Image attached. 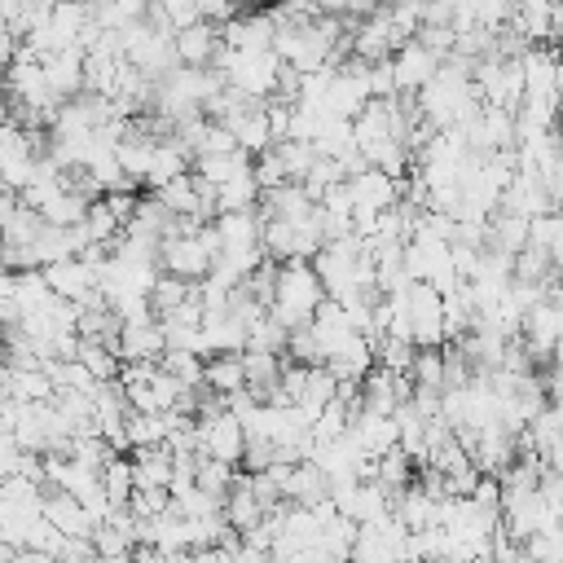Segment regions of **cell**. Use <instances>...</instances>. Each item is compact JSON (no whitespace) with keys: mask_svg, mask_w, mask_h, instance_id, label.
<instances>
[{"mask_svg":"<svg viewBox=\"0 0 563 563\" xmlns=\"http://www.w3.org/2000/svg\"><path fill=\"white\" fill-rule=\"evenodd\" d=\"M325 299L317 273L308 260H286L277 264V282H273V303H268V317L282 321V330H299L308 325V317L317 312V303Z\"/></svg>","mask_w":563,"mask_h":563,"instance_id":"cell-1","label":"cell"},{"mask_svg":"<svg viewBox=\"0 0 563 563\" xmlns=\"http://www.w3.org/2000/svg\"><path fill=\"white\" fill-rule=\"evenodd\" d=\"M220 255V238L211 224H198L194 233H176L158 242V273L180 282H202L211 273V260Z\"/></svg>","mask_w":563,"mask_h":563,"instance_id":"cell-2","label":"cell"},{"mask_svg":"<svg viewBox=\"0 0 563 563\" xmlns=\"http://www.w3.org/2000/svg\"><path fill=\"white\" fill-rule=\"evenodd\" d=\"M405 321L413 347H440L444 343V303L427 282L405 286Z\"/></svg>","mask_w":563,"mask_h":563,"instance_id":"cell-3","label":"cell"},{"mask_svg":"<svg viewBox=\"0 0 563 563\" xmlns=\"http://www.w3.org/2000/svg\"><path fill=\"white\" fill-rule=\"evenodd\" d=\"M457 132L475 158H488V154L515 145V119H510V110H497V106H479Z\"/></svg>","mask_w":563,"mask_h":563,"instance_id":"cell-4","label":"cell"},{"mask_svg":"<svg viewBox=\"0 0 563 563\" xmlns=\"http://www.w3.org/2000/svg\"><path fill=\"white\" fill-rule=\"evenodd\" d=\"M194 431H198V453L202 457H216L224 466H242V449H246V435H242V422L233 413H211V418H194Z\"/></svg>","mask_w":563,"mask_h":563,"instance_id":"cell-5","label":"cell"},{"mask_svg":"<svg viewBox=\"0 0 563 563\" xmlns=\"http://www.w3.org/2000/svg\"><path fill=\"white\" fill-rule=\"evenodd\" d=\"M216 48H220V31H216V22H207V18H198V22L180 26V31H172V57H176V66L207 70L211 57H216Z\"/></svg>","mask_w":563,"mask_h":563,"instance_id":"cell-6","label":"cell"},{"mask_svg":"<svg viewBox=\"0 0 563 563\" xmlns=\"http://www.w3.org/2000/svg\"><path fill=\"white\" fill-rule=\"evenodd\" d=\"M387 66H391V84H396V92H400V97H418V88L435 75L440 57L427 53L418 40H409V44H400V48L387 57Z\"/></svg>","mask_w":563,"mask_h":563,"instance_id":"cell-7","label":"cell"},{"mask_svg":"<svg viewBox=\"0 0 563 563\" xmlns=\"http://www.w3.org/2000/svg\"><path fill=\"white\" fill-rule=\"evenodd\" d=\"M497 211H506V216H519V220H532V216H545V211H554V198L545 194V185L528 172V167H519L515 176H510V185L501 189V198H497Z\"/></svg>","mask_w":563,"mask_h":563,"instance_id":"cell-8","label":"cell"},{"mask_svg":"<svg viewBox=\"0 0 563 563\" xmlns=\"http://www.w3.org/2000/svg\"><path fill=\"white\" fill-rule=\"evenodd\" d=\"M40 70L57 101H70L84 92V53L79 48H57V53L40 57Z\"/></svg>","mask_w":563,"mask_h":563,"instance_id":"cell-9","label":"cell"},{"mask_svg":"<svg viewBox=\"0 0 563 563\" xmlns=\"http://www.w3.org/2000/svg\"><path fill=\"white\" fill-rule=\"evenodd\" d=\"M347 198H352V211H365V216H378L387 207H396V180L365 167L356 176H347Z\"/></svg>","mask_w":563,"mask_h":563,"instance_id":"cell-10","label":"cell"},{"mask_svg":"<svg viewBox=\"0 0 563 563\" xmlns=\"http://www.w3.org/2000/svg\"><path fill=\"white\" fill-rule=\"evenodd\" d=\"M211 229H216V238H220V251H229V255L264 251V246H260V216H255V207H251V211H220V216L211 220Z\"/></svg>","mask_w":563,"mask_h":563,"instance_id":"cell-11","label":"cell"},{"mask_svg":"<svg viewBox=\"0 0 563 563\" xmlns=\"http://www.w3.org/2000/svg\"><path fill=\"white\" fill-rule=\"evenodd\" d=\"M114 356H119V365L123 361H158L163 356V325L154 317L150 321H123L119 339H114Z\"/></svg>","mask_w":563,"mask_h":563,"instance_id":"cell-12","label":"cell"},{"mask_svg":"<svg viewBox=\"0 0 563 563\" xmlns=\"http://www.w3.org/2000/svg\"><path fill=\"white\" fill-rule=\"evenodd\" d=\"M40 277H44V286H48V295H57V299H66V303H79V299L97 286V277H92L75 255H70V260H57V264H44Z\"/></svg>","mask_w":563,"mask_h":563,"instance_id":"cell-13","label":"cell"},{"mask_svg":"<svg viewBox=\"0 0 563 563\" xmlns=\"http://www.w3.org/2000/svg\"><path fill=\"white\" fill-rule=\"evenodd\" d=\"M202 387L216 396H233L246 387V369H242V352H211L202 361Z\"/></svg>","mask_w":563,"mask_h":563,"instance_id":"cell-14","label":"cell"},{"mask_svg":"<svg viewBox=\"0 0 563 563\" xmlns=\"http://www.w3.org/2000/svg\"><path fill=\"white\" fill-rule=\"evenodd\" d=\"M132 488H167L172 484V453L163 444L154 449H132Z\"/></svg>","mask_w":563,"mask_h":563,"instance_id":"cell-15","label":"cell"},{"mask_svg":"<svg viewBox=\"0 0 563 563\" xmlns=\"http://www.w3.org/2000/svg\"><path fill=\"white\" fill-rule=\"evenodd\" d=\"M189 163H194V158H189L185 145H176V141H158V145H154V158H150V172H145V189H163L167 180L185 176Z\"/></svg>","mask_w":563,"mask_h":563,"instance_id":"cell-16","label":"cell"},{"mask_svg":"<svg viewBox=\"0 0 563 563\" xmlns=\"http://www.w3.org/2000/svg\"><path fill=\"white\" fill-rule=\"evenodd\" d=\"M75 361L84 365V374H88L92 383H114V378H119V356H114V347H110V343H97V339H79V347H75Z\"/></svg>","mask_w":563,"mask_h":563,"instance_id":"cell-17","label":"cell"},{"mask_svg":"<svg viewBox=\"0 0 563 563\" xmlns=\"http://www.w3.org/2000/svg\"><path fill=\"white\" fill-rule=\"evenodd\" d=\"M163 435H167V413H132L128 409V418H123L128 453L132 449H154V444H163Z\"/></svg>","mask_w":563,"mask_h":563,"instance_id":"cell-18","label":"cell"},{"mask_svg":"<svg viewBox=\"0 0 563 563\" xmlns=\"http://www.w3.org/2000/svg\"><path fill=\"white\" fill-rule=\"evenodd\" d=\"M273 154H277L282 176H286L290 185H303L308 172H312V163H317V150H312L308 141H273Z\"/></svg>","mask_w":563,"mask_h":563,"instance_id":"cell-19","label":"cell"},{"mask_svg":"<svg viewBox=\"0 0 563 563\" xmlns=\"http://www.w3.org/2000/svg\"><path fill=\"white\" fill-rule=\"evenodd\" d=\"M189 290H194V282H180V277H167V273H158V277H154V286L145 290L150 317H154V321H158V317H167L172 308H180V303L189 299Z\"/></svg>","mask_w":563,"mask_h":563,"instance_id":"cell-20","label":"cell"},{"mask_svg":"<svg viewBox=\"0 0 563 563\" xmlns=\"http://www.w3.org/2000/svg\"><path fill=\"white\" fill-rule=\"evenodd\" d=\"M97 484L106 488L110 506H123V501L132 497V462H128V453L106 457V462H101V471H97Z\"/></svg>","mask_w":563,"mask_h":563,"instance_id":"cell-21","label":"cell"},{"mask_svg":"<svg viewBox=\"0 0 563 563\" xmlns=\"http://www.w3.org/2000/svg\"><path fill=\"white\" fill-rule=\"evenodd\" d=\"M79 224H84V233H88V242H92V246H114V242H119V233H123V224L106 211V202H101V198H92V202L84 207Z\"/></svg>","mask_w":563,"mask_h":563,"instance_id":"cell-22","label":"cell"},{"mask_svg":"<svg viewBox=\"0 0 563 563\" xmlns=\"http://www.w3.org/2000/svg\"><path fill=\"white\" fill-rule=\"evenodd\" d=\"M233 475H238V471H233V466H224V462H216V457H202V453L194 457V488H198V493H207L211 501H220V497L229 493Z\"/></svg>","mask_w":563,"mask_h":563,"instance_id":"cell-23","label":"cell"},{"mask_svg":"<svg viewBox=\"0 0 563 563\" xmlns=\"http://www.w3.org/2000/svg\"><path fill=\"white\" fill-rule=\"evenodd\" d=\"M528 246L545 251L550 260L563 255V220H559V211H545V216H532L528 220Z\"/></svg>","mask_w":563,"mask_h":563,"instance_id":"cell-24","label":"cell"},{"mask_svg":"<svg viewBox=\"0 0 563 563\" xmlns=\"http://www.w3.org/2000/svg\"><path fill=\"white\" fill-rule=\"evenodd\" d=\"M44 229V220H40V211H31V207H22L18 202V211L0 224V242L4 246H26L31 251V242H35V233Z\"/></svg>","mask_w":563,"mask_h":563,"instance_id":"cell-25","label":"cell"},{"mask_svg":"<svg viewBox=\"0 0 563 563\" xmlns=\"http://www.w3.org/2000/svg\"><path fill=\"white\" fill-rule=\"evenodd\" d=\"M255 202H260V189H255L251 176H238V180L216 185V216L220 211H251Z\"/></svg>","mask_w":563,"mask_h":563,"instance_id":"cell-26","label":"cell"},{"mask_svg":"<svg viewBox=\"0 0 563 563\" xmlns=\"http://www.w3.org/2000/svg\"><path fill=\"white\" fill-rule=\"evenodd\" d=\"M84 207H88V198H84V194L62 189L53 202H44V207H40V220H44V224H57V229H70V224H79Z\"/></svg>","mask_w":563,"mask_h":563,"instance_id":"cell-27","label":"cell"},{"mask_svg":"<svg viewBox=\"0 0 563 563\" xmlns=\"http://www.w3.org/2000/svg\"><path fill=\"white\" fill-rule=\"evenodd\" d=\"M282 347H286V330L268 312L246 330V343H242V352H273V356H282Z\"/></svg>","mask_w":563,"mask_h":563,"instance_id":"cell-28","label":"cell"},{"mask_svg":"<svg viewBox=\"0 0 563 563\" xmlns=\"http://www.w3.org/2000/svg\"><path fill=\"white\" fill-rule=\"evenodd\" d=\"M413 352H418V347H413L409 339H378V343H374V365L387 369V374H409Z\"/></svg>","mask_w":563,"mask_h":563,"instance_id":"cell-29","label":"cell"},{"mask_svg":"<svg viewBox=\"0 0 563 563\" xmlns=\"http://www.w3.org/2000/svg\"><path fill=\"white\" fill-rule=\"evenodd\" d=\"M440 378H444L440 347H418L413 352V365H409V383L422 387V391H440Z\"/></svg>","mask_w":563,"mask_h":563,"instance_id":"cell-30","label":"cell"},{"mask_svg":"<svg viewBox=\"0 0 563 563\" xmlns=\"http://www.w3.org/2000/svg\"><path fill=\"white\" fill-rule=\"evenodd\" d=\"M282 356L295 361V365H321V343L312 339L308 325H299V330H286V347H282Z\"/></svg>","mask_w":563,"mask_h":563,"instance_id":"cell-31","label":"cell"},{"mask_svg":"<svg viewBox=\"0 0 563 563\" xmlns=\"http://www.w3.org/2000/svg\"><path fill=\"white\" fill-rule=\"evenodd\" d=\"M158 369L172 374L180 387H198V383H202V361L189 356V352H163V356H158Z\"/></svg>","mask_w":563,"mask_h":563,"instance_id":"cell-32","label":"cell"},{"mask_svg":"<svg viewBox=\"0 0 563 563\" xmlns=\"http://www.w3.org/2000/svg\"><path fill=\"white\" fill-rule=\"evenodd\" d=\"M167 506H172L167 488H132V497H128V510H132L136 519H154V515H163Z\"/></svg>","mask_w":563,"mask_h":563,"instance_id":"cell-33","label":"cell"},{"mask_svg":"<svg viewBox=\"0 0 563 563\" xmlns=\"http://www.w3.org/2000/svg\"><path fill=\"white\" fill-rule=\"evenodd\" d=\"M154 4H158V13L167 18L172 31H180V26H189V22L202 18V13H198V0H154Z\"/></svg>","mask_w":563,"mask_h":563,"instance_id":"cell-34","label":"cell"},{"mask_svg":"<svg viewBox=\"0 0 563 563\" xmlns=\"http://www.w3.org/2000/svg\"><path fill=\"white\" fill-rule=\"evenodd\" d=\"M365 88H369V97H396L391 66H387V62H369V66H365Z\"/></svg>","mask_w":563,"mask_h":563,"instance_id":"cell-35","label":"cell"},{"mask_svg":"<svg viewBox=\"0 0 563 563\" xmlns=\"http://www.w3.org/2000/svg\"><path fill=\"white\" fill-rule=\"evenodd\" d=\"M101 202H106V211L119 224H132V216H136V189L132 194H101Z\"/></svg>","mask_w":563,"mask_h":563,"instance_id":"cell-36","label":"cell"},{"mask_svg":"<svg viewBox=\"0 0 563 563\" xmlns=\"http://www.w3.org/2000/svg\"><path fill=\"white\" fill-rule=\"evenodd\" d=\"M378 9H383V0H343V18L347 22H361V18L378 13Z\"/></svg>","mask_w":563,"mask_h":563,"instance_id":"cell-37","label":"cell"},{"mask_svg":"<svg viewBox=\"0 0 563 563\" xmlns=\"http://www.w3.org/2000/svg\"><path fill=\"white\" fill-rule=\"evenodd\" d=\"M13 53H18V35L0 26V75L9 70V62H13Z\"/></svg>","mask_w":563,"mask_h":563,"instance_id":"cell-38","label":"cell"},{"mask_svg":"<svg viewBox=\"0 0 563 563\" xmlns=\"http://www.w3.org/2000/svg\"><path fill=\"white\" fill-rule=\"evenodd\" d=\"M167 559H172V554H163V550H154V545H136L128 563H167Z\"/></svg>","mask_w":563,"mask_h":563,"instance_id":"cell-39","label":"cell"},{"mask_svg":"<svg viewBox=\"0 0 563 563\" xmlns=\"http://www.w3.org/2000/svg\"><path fill=\"white\" fill-rule=\"evenodd\" d=\"M13 563H57V559L53 554H40V550H18Z\"/></svg>","mask_w":563,"mask_h":563,"instance_id":"cell-40","label":"cell"},{"mask_svg":"<svg viewBox=\"0 0 563 563\" xmlns=\"http://www.w3.org/2000/svg\"><path fill=\"white\" fill-rule=\"evenodd\" d=\"M13 282H18V273H9V268L0 264V299H9V295H13Z\"/></svg>","mask_w":563,"mask_h":563,"instance_id":"cell-41","label":"cell"},{"mask_svg":"<svg viewBox=\"0 0 563 563\" xmlns=\"http://www.w3.org/2000/svg\"><path fill=\"white\" fill-rule=\"evenodd\" d=\"M9 119V101H4V88H0V123Z\"/></svg>","mask_w":563,"mask_h":563,"instance_id":"cell-42","label":"cell"},{"mask_svg":"<svg viewBox=\"0 0 563 563\" xmlns=\"http://www.w3.org/2000/svg\"><path fill=\"white\" fill-rule=\"evenodd\" d=\"M409 563H449V559H409Z\"/></svg>","mask_w":563,"mask_h":563,"instance_id":"cell-43","label":"cell"},{"mask_svg":"<svg viewBox=\"0 0 563 563\" xmlns=\"http://www.w3.org/2000/svg\"><path fill=\"white\" fill-rule=\"evenodd\" d=\"M383 4H396V0H383Z\"/></svg>","mask_w":563,"mask_h":563,"instance_id":"cell-44","label":"cell"}]
</instances>
